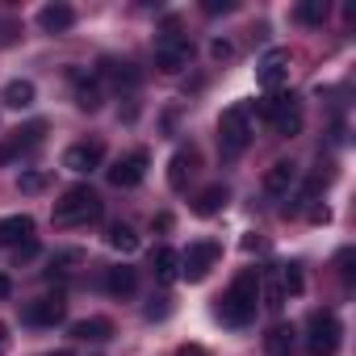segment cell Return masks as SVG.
<instances>
[{
  "mask_svg": "<svg viewBox=\"0 0 356 356\" xmlns=\"http://www.w3.org/2000/svg\"><path fill=\"white\" fill-rule=\"evenodd\" d=\"M151 268H155V281L172 285L176 277H181V252H172V248H155V260H151Z\"/></svg>",
  "mask_w": 356,
  "mask_h": 356,
  "instance_id": "cell-19",
  "label": "cell"
},
{
  "mask_svg": "<svg viewBox=\"0 0 356 356\" xmlns=\"http://www.w3.org/2000/svg\"><path fill=\"white\" fill-rule=\"evenodd\" d=\"M101 218V197L88 185H72L59 202H55V227H84Z\"/></svg>",
  "mask_w": 356,
  "mask_h": 356,
  "instance_id": "cell-2",
  "label": "cell"
},
{
  "mask_svg": "<svg viewBox=\"0 0 356 356\" xmlns=\"http://www.w3.org/2000/svg\"><path fill=\"white\" fill-rule=\"evenodd\" d=\"M327 218H331L327 206H310V222H327Z\"/></svg>",
  "mask_w": 356,
  "mask_h": 356,
  "instance_id": "cell-35",
  "label": "cell"
},
{
  "mask_svg": "<svg viewBox=\"0 0 356 356\" xmlns=\"http://www.w3.org/2000/svg\"><path fill=\"white\" fill-rule=\"evenodd\" d=\"M105 243L113 248V252H138V235L126 227V222H109V231H105Z\"/></svg>",
  "mask_w": 356,
  "mask_h": 356,
  "instance_id": "cell-22",
  "label": "cell"
},
{
  "mask_svg": "<svg viewBox=\"0 0 356 356\" xmlns=\"http://www.w3.org/2000/svg\"><path fill=\"white\" fill-rule=\"evenodd\" d=\"M206 13H231V0H206Z\"/></svg>",
  "mask_w": 356,
  "mask_h": 356,
  "instance_id": "cell-33",
  "label": "cell"
},
{
  "mask_svg": "<svg viewBox=\"0 0 356 356\" xmlns=\"http://www.w3.org/2000/svg\"><path fill=\"white\" fill-rule=\"evenodd\" d=\"M298 22L302 26H323L327 22V0H302V5H298Z\"/></svg>",
  "mask_w": 356,
  "mask_h": 356,
  "instance_id": "cell-25",
  "label": "cell"
},
{
  "mask_svg": "<svg viewBox=\"0 0 356 356\" xmlns=\"http://www.w3.org/2000/svg\"><path fill=\"white\" fill-rule=\"evenodd\" d=\"M72 335L76 339H109L113 323L109 318H80V323H72Z\"/></svg>",
  "mask_w": 356,
  "mask_h": 356,
  "instance_id": "cell-23",
  "label": "cell"
},
{
  "mask_svg": "<svg viewBox=\"0 0 356 356\" xmlns=\"http://www.w3.org/2000/svg\"><path fill=\"white\" fill-rule=\"evenodd\" d=\"M339 277H343V281H352V248H343V252H339Z\"/></svg>",
  "mask_w": 356,
  "mask_h": 356,
  "instance_id": "cell-31",
  "label": "cell"
},
{
  "mask_svg": "<svg viewBox=\"0 0 356 356\" xmlns=\"http://www.w3.org/2000/svg\"><path fill=\"white\" fill-rule=\"evenodd\" d=\"M42 122H34V126H26V130H17V138L13 143H5V147H0V163H9V159H17V155H26L30 147H38L42 143Z\"/></svg>",
  "mask_w": 356,
  "mask_h": 356,
  "instance_id": "cell-15",
  "label": "cell"
},
{
  "mask_svg": "<svg viewBox=\"0 0 356 356\" xmlns=\"http://www.w3.org/2000/svg\"><path fill=\"white\" fill-rule=\"evenodd\" d=\"M34 256H38V243H34V239L17 248V264H22V260H34Z\"/></svg>",
  "mask_w": 356,
  "mask_h": 356,
  "instance_id": "cell-34",
  "label": "cell"
},
{
  "mask_svg": "<svg viewBox=\"0 0 356 356\" xmlns=\"http://www.w3.org/2000/svg\"><path fill=\"white\" fill-rule=\"evenodd\" d=\"M252 143V122H248V105H231L218 118V147L222 155H243Z\"/></svg>",
  "mask_w": 356,
  "mask_h": 356,
  "instance_id": "cell-5",
  "label": "cell"
},
{
  "mask_svg": "<svg viewBox=\"0 0 356 356\" xmlns=\"http://www.w3.org/2000/svg\"><path fill=\"white\" fill-rule=\"evenodd\" d=\"M189 59H193V42L176 30V22H168L163 34L155 38V67H159L163 76H176V72L189 67Z\"/></svg>",
  "mask_w": 356,
  "mask_h": 356,
  "instance_id": "cell-3",
  "label": "cell"
},
{
  "mask_svg": "<svg viewBox=\"0 0 356 356\" xmlns=\"http://www.w3.org/2000/svg\"><path fill=\"white\" fill-rule=\"evenodd\" d=\"M193 172H197V151H176L172 163H168V185L172 189H185Z\"/></svg>",
  "mask_w": 356,
  "mask_h": 356,
  "instance_id": "cell-16",
  "label": "cell"
},
{
  "mask_svg": "<svg viewBox=\"0 0 356 356\" xmlns=\"http://www.w3.org/2000/svg\"><path fill=\"white\" fill-rule=\"evenodd\" d=\"M181 356H206V352H202V348H185Z\"/></svg>",
  "mask_w": 356,
  "mask_h": 356,
  "instance_id": "cell-39",
  "label": "cell"
},
{
  "mask_svg": "<svg viewBox=\"0 0 356 356\" xmlns=\"http://www.w3.org/2000/svg\"><path fill=\"white\" fill-rule=\"evenodd\" d=\"M143 172H147V151H130L126 159H118V163L109 168V185H118V189H134V185L143 181Z\"/></svg>",
  "mask_w": 356,
  "mask_h": 356,
  "instance_id": "cell-10",
  "label": "cell"
},
{
  "mask_svg": "<svg viewBox=\"0 0 356 356\" xmlns=\"http://www.w3.org/2000/svg\"><path fill=\"white\" fill-rule=\"evenodd\" d=\"M302 285H306V281H302V268H298V264H285V268H281V289H285V293H302Z\"/></svg>",
  "mask_w": 356,
  "mask_h": 356,
  "instance_id": "cell-28",
  "label": "cell"
},
{
  "mask_svg": "<svg viewBox=\"0 0 356 356\" xmlns=\"http://www.w3.org/2000/svg\"><path fill=\"white\" fill-rule=\"evenodd\" d=\"M260 113L273 122V130H277L281 138H293V134L302 130V105H298L293 92H268L264 105H260Z\"/></svg>",
  "mask_w": 356,
  "mask_h": 356,
  "instance_id": "cell-4",
  "label": "cell"
},
{
  "mask_svg": "<svg viewBox=\"0 0 356 356\" xmlns=\"http://www.w3.org/2000/svg\"><path fill=\"white\" fill-rule=\"evenodd\" d=\"M30 239H34V218L30 214H13V218L0 222V243L5 248H22Z\"/></svg>",
  "mask_w": 356,
  "mask_h": 356,
  "instance_id": "cell-14",
  "label": "cell"
},
{
  "mask_svg": "<svg viewBox=\"0 0 356 356\" xmlns=\"http://www.w3.org/2000/svg\"><path fill=\"white\" fill-rule=\"evenodd\" d=\"M227 202H231V193H227V185H210V189H206V193H202V197L193 202V210H197L202 218H214V214H218V210H222Z\"/></svg>",
  "mask_w": 356,
  "mask_h": 356,
  "instance_id": "cell-21",
  "label": "cell"
},
{
  "mask_svg": "<svg viewBox=\"0 0 356 356\" xmlns=\"http://www.w3.org/2000/svg\"><path fill=\"white\" fill-rule=\"evenodd\" d=\"M210 55H214V59H231V55H235V47H231V42H222V38H218V42H214V47H210Z\"/></svg>",
  "mask_w": 356,
  "mask_h": 356,
  "instance_id": "cell-32",
  "label": "cell"
},
{
  "mask_svg": "<svg viewBox=\"0 0 356 356\" xmlns=\"http://www.w3.org/2000/svg\"><path fill=\"white\" fill-rule=\"evenodd\" d=\"M63 310H67V302L55 293V298H38V302H30L26 306V323H34V327H55V323H63Z\"/></svg>",
  "mask_w": 356,
  "mask_h": 356,
  "instance_id": "cell-11",
  "label": "cell"
},
{
  "mask_svg": "<svg viewBox=\"0 0 356 356\" xmlns=\"http://www.w3.org/2000/svg\"><path fill=\"white\" fill-rule=\"evenodd\" d=\"M38 26H42L47 34H63V30L76 26V9H72V5H47V9L38 13Z\"/></svg>",
  "mask_w": 356,
  "mask_h": 356,
  "instance_id": "cell-17",
  "label": "cell"
},
{
  "mask_svg": "<svg viewBox=\"0 0 356 356\" xmlns=\"http://www.w3.org/2000/svg\"><path fill=\"white\" fill-rule=\"evenodd\" d=\"M9 289H13V285H9V277H5V273H0V298H5Z\"/></svg>",
  "mask_w": 356,
  "mask_h": 356,
  "instance_id": "cell-38",
  "label": "cell"
},
{
  "mask_svg": "<svg viewBox=\"0 0 356 356\" xmlns=\"http://www.w3.org/2000/svg\"><path fill=\"white\" fill-rule=\"evenodd\" d=\"M80 260H84L80 252H59V256L51 260V268H59V273H72V264H80Z\"/></svg>",
  "mask_w": 356,
  "mask_h": 356,
  "instance_id": "cell-30",
  "label": "cell"
},
{
  "mask_svg": "<svg viewBox=\"0 0 356 356\" xmlns=\"http://www.w3.org/2000/svg\"><path fill=\"white\" fill-rule=\"evenodd\" d=\"M5 352H9V327L0 323V356H5Z\"/></svg>",
  "mask_w": 356,
  "mask_h": 356,
  "instance_id": "cell-37",
  "label": "cell"
},
{
  "mask_svg": "<svg viewBox=\"0 0 356 356\" xmlns=\"http://www.w3.org/2000/svg\"><path fill=\"white\" fill-rule=\"evenodd\" d=\"M256 302H260V273H256V268H243V273L235 277V285L222 293L218 318H222L227 327H248V323L256 318Z\"/></svg>",
  "mask_w": 356,
  "mask_h": 356,
  "instance_id": "cell-1",
  "label": "cell"
},
{
  "mask_svg": "<svg viewBox=\"0 0 356 356\" xmlns=\"http://www.w3.org/2000/svg\"><path fill=\"white\" fill-rule=\"evenodd\" d=\"M256 80H260V88L281 92V84L289 80V51H281V47L264 51V59L256 63Z\"/></svg>",
  "mask_w": 356,
  "mask_h": 356,
  "instance_id": "cell-8",
  "label": "cell"
},
{
  "mask_svg": "<svg viewBox=\"0 0 356 356\" xmlns=\"http://www.w3.org/2000/svg\"><path fill=\"white\" fill-rule=\"evenodd\" d=\"M55 356H72V352H55Z\"/></svg>",
  "mask_w": 356,
  "mask_h": 356,
  "instance_id": "cell-40",
  "label": "cell"
},
{
  "mask_svg": "<svg viewBox=\"0 0 356 356\" xmlns=\"http://www.w3.org/2000/svg\"><path fill=\"white\" fill-rule=\"evenodd\" d=\"M293 181H298V163H289V159H277V163H268V172H264V193H273V197H285Z\"/></svg>",
  "mask_w": 356,
  "mask_h": 356,
  "instance_id": "cell-12",
  "label": "cell"
},
{
  "mask_svg": "<svg viewBox=\"0 0 356 356\" xmlns=\"http://www.w3.org/2000/svg\"><path fill=\"white\" fill-rule=\"evenodd\" d=\"M293 335H298V331H293L289 323H273L268 335H264V352H268V356H289V352H293Z\"/></svg>",
  "mask_w": 356,
  "mask_h": 356,
  "instance_id": "cell-20",
  "label": "cell"
},
{
  "mask_svg": "<svg viewBox=\"0 0 356 356\" xmlns=\"http://www.w3.org/2000/svg\"><path fill=\"white\" fill-rule=\"evenodd\" d=\"M105 289H109L113 298H130V293L138 289V273H134L130 264H113V268L105 273Z\"/></svg>",
  "mask_w": 356,
  "mask_h": 356,
  "instance_id": "cell-18",
  "label": "cell"
},
{
  "mask_svg": "<svg viewBox=\"0 0 356 356\" xmlns=\"http://www.w3.org/2000/svg\"><path fill=\"white\" fill-rule=\"evenodd\" d=\"M72 80H76V105L80 109H101V101H105V88H101V76H84V72H72Z\"/></svg>",
  "mask_w": 356,
  "mask_h": 356,
  "instance_id": "cell-13",
  "label": "cell"
},
{
  "mask_svg": "<svg viewBox=\"0 0 356 356\" xmlns=\"http://www.w3.org/2000/svg\"><path fill=\"white\" fill-rule=\"evenodd\" d=\"M5 105H9V109H30V105H34V84H30V80H13V84L5 88Z\"/></svg>",
  "mask_w": 356,
  "mask_h": 356,
  "instance_id": "cell-24",
  "label": "cell"
},
{
  "mask_svg": "<svg viewBox=\"0 0 356 356\" xmlns=\"http://www.w3.org/2000/svg\"><path fill=\"white\" fill-rule=\"evenodd\" d=\"M218 256H222V248H218L214 239H197V243H189V248L181 252V277H189V281H206L210 268L218 264Z\"/></svg>",
  "mask_w": 356,
  "mask_h": 356,
  "instance_id": "cell-7",
  "label": "cell"
},
{
  "mask_svg": "<svg viewBox=\"0 0 356 356\" xmlns=\"http://www.w3.org/2000/svg\"><path fill=\"white\" fill-rule=\"evenodd\" d=\"M101 159H105V143H101V138H88V143L67 147L63 168H67V172H92V168H101Z\"/></svg>",
  "mask_w": 356,
  "mask_h": 356,
  "instance_id": "cell-9",
  "label": "cell"
},
{
  "mask_svg": "<svg viewBox=\"0 0 356 356\" xmlns=\"http://www.w3.org/2000/svg\"><path fill=\"white\" fill-rule=\"evenodd\" d=\"M42 189H47L42 172H22V193H42Z\"/></svg>",
  "mask_w": 356,
  "mask_h": 356,
  "instance_id": "cell-29",
  "label": "cell"
},
{
  "mask_svg": "<svg viewBox=\"0 0 356 356\" xmlns=\"http://www.w3.org/2000/svg\"><path fill=\"white\" fill-rule=\"evenodd\" d=\"M306 348L314 356H331L339 348V318L331 310H314L306 318Z\"/></svg>",
  "mask_w": 356,
  "mask_h": 356,
  "instance_id": "cell-6",
  "label": "cell"
},
{
  "mask_svg": "<svg viewBox=\"0 0 356 356\" xmlns=\"http://www.w3.org/2000/svg\"><path fill=\"white\" fill-rule=\"evenodd\" d=\"M105 76H109L118 88H134V84H138V72H134L130 63H105Z\"/></svg>",
  "mask_w": 356,
  "mask_h": 356,
  "instance_id": "cell-26",
  "label": "cell"
},
{
  "mask_svg": "<svg viewBox=\"0 0 356 356\" xmlns=\"http://www.w3.org/2000/svg\"><path fill=\"white\" fill-rule=\"evenodd\" d=\"M260 298H264L268 310H281V306H285V289H281V281H264V277H260Z\"/></svg>",
  "mask_w": 356,
  "mask_h": 356,
  "instance_id": "cell-27",
  "label": "cell"
},
{
  "mask_svg": "<svg viewBox=\"0 0 356 356\" xmlns=\"http://www.w3.org/2000/svg\"><path fill=\"white\" fill-rule=\"evenodd\" d=\"M13 34H17L13 22H0V42H13Z\"/></svg>",
  "mask_w": 356,
  "mask_h": 356,
  "instance_id": "cell-36",
  "label": "cell"
}]
</instances>
